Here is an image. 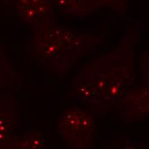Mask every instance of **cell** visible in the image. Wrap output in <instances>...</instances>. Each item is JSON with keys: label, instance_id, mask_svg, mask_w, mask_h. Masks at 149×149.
<instances>
[{"label": "cell", "instance_id": "obj_1", "mask_svg": "<svg viewBox=\"0 0 149 149\" xmlns=\"http://www.w3.org/2000/svg\"><path fill=\"white\" fill-rule=\"evenodd\" d=\"M134 32H128L116 48L85 64L74 78L72 101L102 109L121 100L134 83Z\"/></svg>", "mask_w": 149, "mask_h": 149}, {"label": "cell", "instance_id": "obj_2", "mask_svg": "<svg viewBox=\"0 0 149 149\" xmlns=\"http://www.w3.org/2000/svg\"><path fill=\"white\" fill-rule=\"evenodd\" d=\"M102 38L55 22L32 30L28 52L40 66L58 75H66L84 56L96 51Z\"/></svg>", "mask_w": 149, "mask_h": 149}, {"label": "cell", "instance_id": "obj_3", "mask_svg": "<svg viewBox=\"0 0 149 149\" xmlns=\"http://www.w3.org/2000/svg\"><path fill=\"white\" fill-rule=\"evenodd\" d=\"M56 132L61 141L71 149H88L96 135L95 116L77 106L66 109L58 115Z\"/></svg>", "mask_w": 149, "mask_h": 149}, {"label": "cell", "instance_id": "obj_4", "mask_svg": "<svg viewBox=\"0 0 149 149\" xmlns=\"http://www.w3.org/2000/svg\"><path fill=\"white\" fill-rule=\"evenodd\" d=\"M0 4L17 13L19 18L32 30L55 22L52 0H0Z\"/></svg>", "mask_w": 149, "mask_h": 149}, {"label": "cell", "instance_id": "obj_5", "mask_svg": "<svg viewBox=\"0 0 149 149\" xmlns=\"http://www.w3.org/2000/svg\"><path fill=\"white\" fill-rule=\"evenodd\" d=\"M121 118L126 123L144 119L149 115V88L142 86L128 90L122 98Z\"/></svg>", "mask_w": 149, "mask_h": 149}, {"label": "cell", "instance_id": "obj_6", "mask_svg": "<svg viewBox=\"0 0 149 149\" xmlns=\"http://www.w3.org/2000/svg\"><path fill=\"white\" fill-rule=\"evenodd\" d=\"M54 10L62 15L84 18L99 10L93 0H52Z\"/></svg>", "mask_w": 149, "mask_h": 149}, {"label": "cell", "instance_id": "obj_7", "mask_svg": "<svg viewBox=\"0 0 149 149\" xmlns=\"http://www.w3.org/2000/svg\"><path fill=\"white\" fill-rule=\"evenodd\" d=\"M13 93H5L0 100V144L9 139L13 127Z\"/></svg>", "mask_w": 149, "mask_h": 149}, {"label": "cell", "instance_id": "obj_8", "mask_svg": "<svg viewBox=\"0 0 149 149\" xmlns=\"http://www.w3.org/2000/svg\"><path fill=\"white\" fill-rule=\"evenodd\" d=\"M15 79L14 65L0 49V93L10 88Z\"/></svg>", "mask_w": 149, "mask_h": 149}, {"label": "cell", "instance_id": "obj_9", "mask_svg": "<svg viewBox=\"0 0 149 149\" xmlns=\"http://www.w3.org/2000/svg\"><path fill=\"white\" fill-rule=\"evenodd\" d=\"M14 149H45V140L39 132L29 131L16 141Z\"/></svg>", "mask_w": 149, "mask_h": 149}, {"label": "cell", "instance_id": "obj_10", "mask_svg": "<svg viewBox=\"0 0 149 149\" xmlns=\"http://www.w3.org/2000/svg\"><path fill=\"white\" fill-rule=\"evenodd\" d=\"M98 8L105 9L107 10L118 14L125 13L130 3V0H93Z\"/></svg>", "mask_w": 149, "mask_h": 149}, {"label": "cell", "instance_id": "obj_11", "mask_svg": "<svg viewBox=\"0 0 149 149\" xmlns=\"http://www.w3.org/2000/svg\"><path fill=\"white\" fill-rule=\"evenodd\" d=\"M142 86L149 88V52L143 53L141 63Z\"/></svg>", "mask_w": 149, "mask_h": 149}]
</instances>
